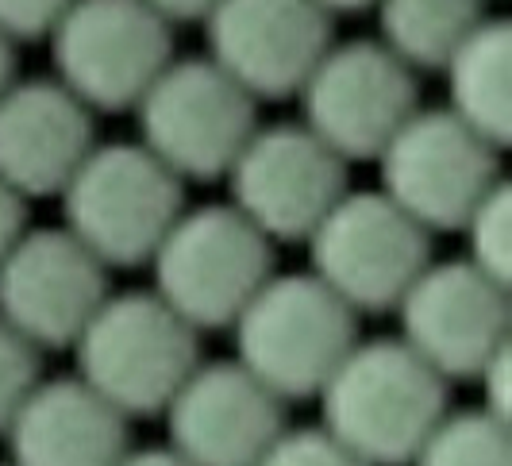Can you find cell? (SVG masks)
Wrapping results in <instances>:
<instances>
[{"instance_id": "obj_20", "label": "cell", "mask_w": 512, "mask_h": 466, "mask_svg": "<svg viewBox=\"0 0 512 466\" xmlns=\"http://www.w3.org/2000/svg\"><path fill=\"white\" fill-rule=\"evenodd\" d=\"M409 466H512L509 424L482 409L447 413Z\"/></svg>"}, {"instance_id": "obj_5", "label": "cell", "mask_w": 512, "mask_h": 466, "mask_svg": "<svg viewBox=\"0 0 512 466\" xmlns=\"http://www.w3.org/2000/svg\"><path fill=\"white\" fill-rule=\"evenodd\" d=\"M58 201L62 228L104 270L143 266L185 212L181 182L139 143L93 147Z\"/></svg>"}, {"instance_id": "obj_11", "label": "cell", "mask_w": 512, "mask_h": 466, "mask_svg": "<svg viewBox=\"0 0 512 466\" xmlns=\"http://www.w3.org/2000/svg\"><path fill=\"white\" fill-rule=\"evenodd\" d=\"M393 312L401 343L443 382L478 378L489 359L509 351V285L466 259L428 262Z\"/></svg>"}, {"instance_id": "obj_12", "label": "cell", "mask_w": 512, "mask_h": 466, "mask_svg": "<svg viewBox=\"0 0 512 466\" xmlns=\"http://www.w3.org/2000/svg\"><path fill=\"white\" fill-rule=\"evenodd\" d=\"M231 208L270 243H305L347 193V162L305 124L255 128L224 174Z\"/></svg>"}, {"instance_id": "obj_10", "label": "cell", "mask_w": 512, "mask_h": 466, "mask_svg": "<svg viewBox=\"0 0 512 466\" xmlns=\"http://www.w3.org/2000/svg\"><path fill=\"white\" fill-rule=\"evenodd\" d=\"M305 124L335 158L366 162L401 131L416 104L412 70L382 43H332L297 89Z\"/></svg>"}, {"instance_id": "obj_13", "label": "cell", "mask_w": 512, "mask_h": 466, "mask_svg": "<svg viewBox=\"0 0 512 466\" xmlns=\"http://www.w3.org/2000/svg\"><path fill=\"white\" fill-rule=\"evenodd\" d=\"M201 24L208 62L255 104L297 97L332 47V16L312 0H216Z\"/></svg>"}, {"instance_id": "obj_25", "label": "cell", "mask_w": 512, "mask_h": 466, "mask_svg": "<svg viewBox=\"0 0 512 466\" xmlns=\"http://www.w3.org/2000/svg\"><path fill=\"white\" fill-rule=\"evenodd\" d=\"M27 232V201L16 197L8 185L0 182V259L12 251V243Z\"/></svg>"}, {"instance_id": "obj_14", "label": "cell", "mask_w": 512, "mask_h": 466, "mask_svg": "<svg viewBox=\"0 0 512 466\" xmlns=\"http://www.w3.org/2000/svg\"><path fill=\"white\" fill-rule=\"evenodd\" d=\"M108 297V270L66 228L24 232L0 259V320L35 351L74 347Z\"/></svg>"}, {"instance_id": "obj_29", "label": "cell", "mask_w": 512, "mask_h": 466, "mask_svg": "<svg viewBox=\"0 0 512 466\" xmlns=\"http://www.w3.org/2000/svg\"><path fill=\"white\" fill-rule=\"evenodd\" d=\"M320 4L328 16H339V12H359V8H374V0H312Z\"/></svg>"}, {"instance_id": "obj_21", "label": "cell", "mask_w": 512, "mask_h": 466, "mask_svg": "<svg viewBox=\"0 0 512 466\" xmlns=\"http://www.w3.org/2000/svg\"><path fill=\"white\" fill-rule=\"evenodd\" d=\"M459 232H466V262L478 266L486 278L509 285L512 278V193L501 182L489 189L486 201L466 216Z\"/></svg>"}, {"instance_id": "obj_9", "label": "cell", "mask_w": 512, "mask_h": 466, "mask_svg": "<svg viewBox=\"0 0 512 466\" xmlns=\"http://www.w3.org/2000/svg\"><path fill=\"white\" fill-rule=\"evenodd\" d=\"M497 147L455 120L447 108H416L374 158L385 201L424 232H459L466 216L501 185Z\"/></svg>"}, {"instance_id": "obj_8", "label": "cell", "mask_w": 512, "mask_h": 466, "mask_svg": "<svg viewBox=\"0 0 512 466\" xmlns=\"http://www.w3.org/2000/svg\"><path fill=\"white\" fill-rule=\"evenodd\" d=\"M312 278L347 309L393 312L432 262V235L382 193H343L305 239Z\"/></svg>"}, {"instance_id": "obj_27", "label": "cell", "mask_w": 512, "mask_h": 466, "mask_svg": "<svg viewBox=\"0 0 512 466\" xmlns=\"http://www.w3.org/2000/svg\"><path fill=\"white\" fill-rule=\"evenodd\" d=\"M116 466H189L178 459L170 447H147V451H128Z\"/></svg>"}, {"instance_id": "obj_26", "label": "cell", "mask_w": 512, "mask_h": 466, "mask_svg": "<svg viewBox=\"0 0 512 466\" xmlns=\"http://www.w3.org/2000/svg\"><path fill=\"white\" fill-rule=\"evenodd\" d=\"M151 12H158L166 24H193V20H205L212 12L216 0H143Z\"/></svg>"}, {"instance_id": "obj_4", "label": "cell", "mask_w": 512, "mask_h": 466, "mask_svg": "<svg viewBox=\"0 0 512 466\" xmlns=\"http://www.w3.org/2000/svg\"><path fill=\"white\" fill-rule=\"evenodd\" d=\"M147 262L151 293L201 336L231 328L274 278V243L231 205L185 208Z\"/></svg>"}, {"instance_id": "obj_1", "label": "cell", "mask_w": 512, "mask_h": 466, "mask_svg": "<svg viewBox=\"0 0 512 466\" xmlns=\"http://www.w3.org/2000/svg\"><path fill=\"white\" fill-rule=\"evenodd\" d=\"M324 432L362 466H409L447 409V382L401 339H359L324 382Z\"/></svg>"}, {"instance_id": "obj_6", "label": "cell", "mask_w": 512, "mask_h": 466, "mask_svg": "<svg viewBox=\"0 0 512 466\" xmlns=\"http://www.w3.org/2000/svg\"><path fill=\"white\" fill-rule=\"evenodd\" d=\"M54 81L89 112H128L174 62V27L143 0H70L51 27Z\"/></svg>"}, {"instance_id": "obj_17", "label": "cell", "mask_w": 512, "mask_h": 466, "mask_svg": "<svg viewBox=\"0 0 512 466\" xmlns=\"http://www.w3.org/2000/svg\"><path fill=\"white\" fill-rule=\"evenodd\" d=\"M4 440L12 466H116L131 451L128 420L77 378L39 382Z\"/></svg>"}, {"instance_id": "obj_28", "label": "cell", "mask_w": 512, "mask_h": 466, "mask_svg": "<svg viewBox=\"0 0 512 466\" xmlns=\"http://www.w3.org/2000/svg\"><path fill=\"white\" fill-rule=\"evenodd\" d=\"M16 81V54H12V43L0 35V93Z\"/></svg>"}, {"instance_id": "obj_18", "label": "cell", "mask_w": 512, "mask_h": 466, "mask_svg": "<svg viewBox=\"0 0 512 466\" xmlns=\"http://www.w3.org/2000/svg\"><path fill=\"white\" fill-rule=\"evenodd\" d=\"M447 112L489 147L505 151L512 139V31L505 20H486L447 58Z\"/></svg>"}, {"instance_id": "obj_23", "label": "cell", "mask_w": 512, "mask_h": 466, "mask_svg": "<svg viewBox=\"0 0 512 466\" xmlns=\"http://www.w3.org/2000/svg\"><path fill=\"white\" fill-rule=\"evenodd\" d=\"M255 466H362L343 443H335L324 428H297L266 447V455Z\"/></svg>"}, {"instance_id": "obj_2", "label": "cell", "mask_w": 512, "mask_h": 466, "mask_svg": "<svg viewBox=\"0 0 512 466\" xmlns=\"http://www.w3.org/2000/svg\"><path fill=\"white\" fill-rule=\"evenodd\" d=\"M235 363L282 405L316 397L359 343V316L312 274H274L235 316Z\"/></svg>"}, {"instance_id": "obj_16", "label": "cell", "mask_w": 512, "mask_h": 466, "mask_svg": "<svg viewBox=\"0 0 512 466\" xmlns=\"http://www.w3.org/2000/svg\"><path fill=\"white\" fill-rule=\"evenodd\" d=\"M93 147V112L58 81H12L0 93V182L16 197H58Z\"/></svg>"}, {"instance_id": "obj_3", "label": "cell", "mask_w": 512, "mask_h": 466, "mask_svg": "<svg viewBox=\"0 0 512 466\" xmlns=\"http://www.w3.org/2000/svg\"><path fill=\"white\" fill-rule=\"evenodd\" d=\"M197 332L147 293H108L74 339L77 382L116 413L154 416L201 363Z\"/></svg>"}, {"instance_id": "obj_15", "label": "cell", "mask_w": 512, "mask_h": 466, "mask_svg": "<svg viewBox=\"0 0 512 466\" xmlns=\"http://www.w3.org/2000/svg\"><path fill=\"white\" fill-rule=\"evenodd\" d=\"M162 416L170 451L189 466H255L285 428V405L235 359L197 363Z\"/></svg>"}, {"instance_id": "obj_19", "label": "cell", "mask_w": 512, "mask_h": 466, "mask_svg": "<svg viewBox=\"0 0 512 466\" xmlns=\"http://www.w3.org/2000/svg\"><path fill=\"white\" fill-rule=\"evenodd\" d=\"M385 51L416 70H443L447 58L486 24V0H374Z\"/></svg>"}, {"instance_id": "obj_22", "label": "cell", "mask_w": 512, "mask_h": 466, "mask_svg": "<svg viewBox=\"0 0 512 466\" xmlns=\"http://www.w3.org/2000/svg\"><path fill=\"white\" fill-rule=\"evenodd\" d=\"M43 382L39 374V351L16 336L4 320H0V436L12 424V416L20 413L27 393Z\"/></svg>"}, {"instance_id": "obj_7", "label": "cell", "mask_w": 512, "mask_h": 466, "mask_svg": "<svg viewBox=\"0 0 512 466\" xmlns=\"http://www.w3.org/2000/svg\"><path fill=\"white\" fill-rule=\"evenodd\" d=\"M139 147L178 182L224 178L255 135V101L208 58H174L131 108Z\"/></svg>"}, {"instance_id": "obj_24", "label": "cell", "mask_w": 512, "mask_h": 466, "mask_svg": "<svg viewBox=\"0 0 512 466\" xmlns=\"http://www.w3.org/2000/svg\"><path fill=\"white\" fill-rule=\"evenodd\" d=\"M70 0H0V35L8 43L47 39Z\"/></svg>"}]
</instances>
